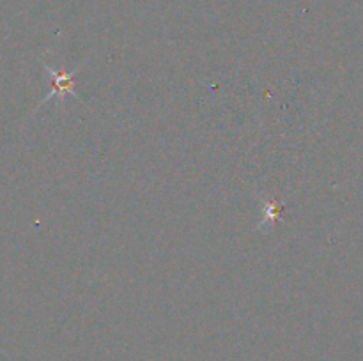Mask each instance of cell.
I'll use <instances>...</instances> for the list:
<instances>
[{
  "label": "cell",
  "instance_id": "6da1fadb",
  "mask_svg": "<svg viewBox=\"0 0 363 361\" xmlns=\"http://www.w3.org/2000/svg\"><path fill=\"white\" fill-rule=\"evenodd\" d=\"M43 64H45L46 73H48L50 78H52V91H50V94L43 99L41 105H46L48 101L62 103L64 99L69 98V96L74 99H80L77 96V88H74L77 87L74 74L80 71V67L84 66V64H87V60H84V62H80L77 67H73V69H69V71L57 69V67L50 66L48 62H45V60H43Z\"/></svg>",
  "mask_w": 363,
  "mask_h": 361
},
{
  "label": "cell",
  "instance_id": "7a4b0ae2",
  "mask_svg": "<svg viewBox=\"0 0 363 361\" xmlns=\"http://www.w3.org/2000/svg\"><path fill=\"white\" fill-rule=\"evenodd\" d=\"M261 200H262V219L257 225V230L259 232H268V230L275 225L277 219L280 218L284 207L279 200H275V198L262 197Z\"/></svg>",
  "mask_w": 363,
  "mask_h": 361
}]
</instances>
